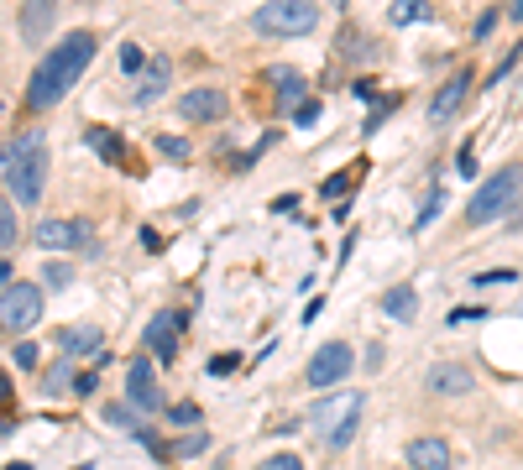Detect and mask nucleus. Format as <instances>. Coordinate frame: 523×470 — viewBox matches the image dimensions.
<instances>
[{
	"label": "nucleus",
	"mask_w": 523,
	"mask_h": 470,
	"mask_svg": "<svg viewBox=\"0 0 523 470\" xmlns=\"http://www.w3.org/2000/svg\"><path fill=\"white\" fill-rule=\"evenodd\" d=\"M89 58H95V32H68L58 47H48V58L37 63V74L27 84V105L32 110H53L63 94L79 84Z\"/></svg>",
	"instance_id": "1"
},
{
	"label": "nucleus",
	"mask_w": 523,
	"mask_h": 470,
	"mask_svg": "<svg viewBox=\"0 0 523 470\" xmlns=\"http://www.w3.org/2000/svg\"><path fill=\"white\" fill-rule=\"evenodd\" d=\"M0 178H6L16 204H37L42 183H48V136L27 131V136H16L11 147H0Z\"/></svg>",
	"instance_id": "2"
},
{
	"label": "nucleus",
	"mask_w": 523,
	"mask_h": 470,
	"mask_svg": "<svg viewBox=\"0 0 523 470\" xmlns=\"http://www.w3.org/2000/svg\"><path fill=\"white\" fill-rule=\"evenodd\" d=\"M257 32H272V37H304L320 27V6L314 0H272V6H257Z\"/></svg>",
	"instance_id": "3"
},
{
	"label": "nucleus",
	"mask_w": 523,
	"mask_h": 470,
	"mask_svg": "<svg viewBox=\"0 0 523 470\" xmlns=\"http://www.w3.org/2000/svg\"><path fill=\"white\" fill-rule=\"evenodd\" d=\"M518 188H523V168H503V173H492L482 188L471 194V204H466V220L471 225H487V220H497L503 209L518 199Z\"/></svg>",
	"instance_id": "4"
},
{
	"label": "nucleus",
	"mask_w": 523,
	"mask_h": 470,
	"mask_svg": "<svg viewBox=\"0 0 523 470\" xmlns=\"http://www.w3.org/2000/svg\"><path fill=\"white\" fill-rule=\"evenodd\" d=\"M42 319V288L37 282H11V288H0V329L6 335H21V329H32Z\"/></svg>",
	"instance_id": "5"
},
{
	"label": "nucleus",
	"mask_w": 523,
	"mask_h": 470,
	"mask_svg": "<svg viewBox=\"0 0 523 470\" xmlns=\"http://www.w3.org/2000/svg\"><path fill=\"white\" fill-rule=\"evenodd\" d=\"M314 429L330 439V450H346L356 439V423H361V397H340V403H320L314 408Z\"/></svg>",
	"instance_id": "6"
},
{
	"label": "nucleus",
	"mask_w": 523,
	"mask_h": 470,
	"mask_svg": "<svg viewBox=\"0 0 523 470\" xmlns=\"http://www.w3.org/2000/svg\"><path fill=\"white\" fill-rule=\"evenodd\" d=\"M37 246L42 251H95V225L89 220H42Z\"/></svg>",
	"instance_id": "7"
},
{
	"label": "nucleus",
	"mask_w": 523,
	"mask_h": 470,
	"mask_svg": "<svg viewBox=\"0 0 523 470\" xmlns=\"http://www.w3.org/2000/svg\"><path fill=\"white\" fill-rule=\"evenodd\" d=\"M351 366H356L351 345H346V340H330V345L314 350V361H309V387L325 392V387H335V382H346Z\"/></svg>",
	"instance_id": "8"
},
{
	"label": "nucleus",
	"mask_w": 523,
	"mask_h": 470,
	"mask_svg": "<svg viewBox=\"0 0 523 470\" xmlns=\"http://www.w3.org/2000/svg\"><path fill=\"white\" fill-rule=\"evenodd\" d=\"M126 403L136 413H157V408H163V387H157V371L147 366V356H136L131 371H126Z\"/></svg>",
	"instance_id": "9"
},
{
	"label": "nucleus",
	"mask_w": 523,
	"mask_h": 470,
	"mask_svg": "<svg viewBox=\"0 0 523 470\" xmlns=\"http://www.w3.org/2000/svg\"><path fill=\"white\" fill-rule=\"evenodd\" d=\"M471 84H476V74L471 68H456V74H450L445 84H440V94L435 100H429V121H450V115H461V105L471 100Z\"/></svg>",
	"instance_id": "10"
},
{
	"label": "nucleus",
	"mask_w": 523,
	"mask_h": 470,
	"mask_svg": "<svg viewBox=\"0 0 523 470\" xmlns=\"http://www.w3.org/2000/svg\"><path fill=\"white\" fill-rule=\"evenodd\" d=\"M178 335H184V314H173V309H163V314H152L147 319V350L157 361H178Z\"/></svg>",
	"instance_id": "11"
},
{
	"label": "nucleus",
	"mask_w": 523,
	"mask_h": 470,
	"mask_svg": "<svg viewBox=\"0 0 523 470\" xmlns=\"http://www.w3.org/2000/svg\"><path fill=\"white\" fill-rule=\"evenodd\" d=\"M231 110V100H225V89H210V84H199V89H189V94H178V115L184 121H220V115Z\"/></svg>",
	"instance_id": "12"
},
{
	"label": "nucleus",
	"mask_w": 523,
	"mask_h": 470,
	"mask_svg": "<svg viewBox=\"0 0 523 470\" xmlns=\"http://www.w3.org/2000/svg\"><path fill=\"white\" fill-rule=\"evenodd\" d=\"M58 350H63V361H74V356H105V335H100V329H89V324L58 329Z\"/></svg>",
	"instance_id": "13"
},
{
	"label": "nucleus",
	"mask_w": 523,
	"mask_h": 470,
	"mask_svg": "<svg viewBox=\"0 0 523 470\" xmlns=\"http://www.w3.org/2000/svg\"><path fill=\"white\" fill-rule=\"evenodd\" d=\"M168 79H173V63H168V58H152V63H147V74H142V84H136V94H131V100H136V105H152V100H163Z\"/></svg>",
	"instance_id": "14"
},
{
	"label": "nucleus",
	"mask_w": 523,
	"mask_h": 470,
	"mask_svg": "<svg viewBox=\"0 0 523 470\" xmlns=\"http://www.w3.org/2000/svg\"><path fill=\"white\" fill-rule=\"evenodd\" d=\"M408 465H414V470H445L450 465L445 439H414V444H408Z\"/></svg>",
	"instance_id": "15"
},
{
	"label": "nucleus",
	"mask_w": 523,
	"mask_h": 470,
	"mask_svg": "<svg viewBox=\"0 0 523 470\" xmlns=\"http://www.w3.org/2000/svg\"><path fill=\"white\" fill-rule=\"evenodd\" d=\"M429 387L445 392V397H461V392H471V366H456V361L435 366V371H429Z\"/></svg>",
	"instance_id": "16"
},
{
	"label": "nucleus",
	"mask_w": 523,
	"mask_h": 470,
	"mask_svg": "<svg viewBox=\"0 0 523 470\" xmlns=\"http://www.w3.org/2000/svg\"><path fill=\"white\" fill-rule=\"evenodd\" d=\"M272 84H278V100L299 110L304 105V74H293V68H272Z\"/></svg>",
	"instance_id": "17"
},
{
	"label": "nucleus",
	"mask_w": 523,
	"mask_h": 470,
	"mask_svg": "<svg viewBox=\"0 0 523 470\" xmlns=\"http://www.w3.org/2000/svg\"><path fill=\"white\" fill-rule=\"evenodd\" d=\"M382 314H388V319H398V324H408V319L419 314V303H414V288H393L388 298H382Z\"/></svg>",
	"instance_id": "18"
},
{
	"label": "nucleus",
	"mask_w": 523,
	"mask_h": 470,
	"mask_svg": "<svg viewBox=\"0 0 523 470\" xmlns=\"http://www.w3.org/2000/svg\"><path fill=\"white\" fill-rule=\"evenodd\" d=\"M48 27H53V6H27V16H21V37L37 42Z\"/></svg>",
	"instance_id": "19"
},
{
	"label": "nucleus",
	"mask_w": 523,
	"mask_h": 470,
	"mask_svg": "<svg viewBox=\"0 0 523 470\" xmlns=\"http://www.w3.org/2000/svg\"><path fill=\"white\" fill-rule=\"evenodd\" d=\"M89 147H95L100 157H110V162H126V152H121V136H116V131H105V126H95V131H89Z\"/></svg>",
	"instance_id": "20"
},
{
	"label": "nucleus",
	"mask_w": 523,
	"mask_h": 470,
	"mask_svg": "<svg viewBox=\"0 0 523 470\" xmlns=\"http://www.w3.org/2000/svg\"><path fill=\"white\" fill-rule=\"evenodd\" d=\"M429 11H424V0H398V6L388 11V21L393 27H408V21H424Z\"/></svg>",
	"instance_id": "21"
},
{
	"label": "nucleus",
	"mask_w": 523,
	"mask_h": 470,
	"mask_svg": "<svg viewBox=\"0 0 523 470\" xmlns=\"http://www.w3.org/2000/svg\"><path fill=\"white\" fill-rule=\"evenodd\" d=\"M16 241V215H11V199H0V251Z\"/></svg>",
	"instance_id": "22"
},
{
	"label": "nucleus",
	"mask_w": 523,
	"mask_h": 470,
	"mask_svg": "<svg viewBox=\"0 0 523 470\" xmlns=\"http://www.w3.org/2000/svg\"><path fill=\"white\" fill-rule=\"evenodd\" d=\"M157 152H168V157L184 162V157H189V141H178V136H157Z\"/></svg>",
	"instance_id": "23"
},
{
	"label": "nucleus",
	"mask_w": 523,
	"mask_h": 470,
	"mask_svg": "<svg viewBox=\"0 0 523 470\" xmlns=\"http://www.w3.org/2000/svg\"><path fill=\"white\" fill-rule=\"evenodd\" d=\"M63 382H74V366H68V361H58L48 371V392H63Z\"/></svg>",
	"instance_id": "24"
},
{
	"label": "nucleus",
	"mask_w": 523,
	"mask_h": 470,
	"mask_svg": "<svg viewBox=\"0 0 523 470\" xmlns=\"http://www.w3.org/2000/svg\"><path fill=\"white\" fill-rule=\"evenodd\" d=\"M314 121H320V100H304L293 110V126H314Z\"/></svg>",
	"instance_id": "25"
},
{
	"label": "nucleus",
	"mask_w": 523,
	"mask_h": 470,
	"mask_svg": "<svg viewBox=\"0 0 523 470\" xmlns=\"http://www.w3.org/2000/svg\"><path fill=\"white\" fill-rule=\"evenodd\" d=\"M257 470H304V460H299V455H272V460H262Z\"/></svg>",
	"instance_id": "26"
},
{
	"label": "nucleus",
	"mask_w": 523,
	"mask_h": 470,
	"mask_svg": "<svg viewBox=\"0 0 523 470\" xmlns=\"http://www.w3.org/2000/svg\"><path fill=\"white\" fill-rule=\"evenodd\" d=\"M131 413H136L131 403H116V408H105V418H110V423H121V429H136V423H131Z\"/></svg>",
	"instance_id": "27"
},
{
	"label": "nucleus",
	"mask_w": 523,
	"mask_h": 470,
	"mask_svg": "<svg viewBox=\"0 0 523 470\" xmlns=\"http://www.w3.org/2000/svg\"><path fill=\"white\" fill-rule=\"evenodd\" d=\"M121 68H126V74H136V68H142V47H136V42L121 47Z\"/></svg>",
	"instance_id": "28"
},
{
	"label": "nucleus",
	"mask_w": 523,
	"mask_h": 470,
	"mask_svg": "<svg viewBox=\"0 0 523 470\" xmlns=\"http://www.w3.org/2000/svg\"><path fill=\"white\" fill-rule=\"evenodd\" d=\"M440 204H445V194H429V199H424V215H419V220H414V225H419V230H424V225H429V220H435V215H440Z\"/></svg>",
	"instance_id": "29"
},
{
	"label": "nucleus",
	"mask_w": 523,
	"mask_h": 470,
	"mask_svg": "<svg viewBox=\"0 0 523 470\" xmlns=\"http://www.w3.org/2000/svg\"><path fill=\"white\" fill-rule=\"evenodd\" d=\"M173 413V423H184V429H189V423H199V408L194 403H178V408H168Z\"/></svg>",
	"instance_id": "30"
},
{
	"label": "nucleus",
	"mask_w": 523,
	"mask_h": 470,
	"mask_svg": "<svg viewBox=\"0 0 523 470\" xmlns=\"http://www.w3.org/2000/svg\"><path fill=\"white\" fill-rule=\"evenodd\" d=\"M351 178H356V173H340V178H330V183H325V199H340V194L351 188Z\"/></svg>",
	"instance_id": "31"
},
{
	"label": "nucleus",
	"mask_w": 523,
	"mask_h": 470,
	"mask_svg": "<svg viewBox=\"0 0 523 470\" xmlns=\"http://www.w3.org/2000/svg\"><path fill=\"white\" fill-rule=\"evenodd\" d=\"M16 366H21V371H27V366H37V345H27V340H21V345H16Z\"/></svg>",
	"instance_id": "32"
},
{
	"label": "nucleus",
	"mask_w": 523,
	"mask_h": 470,
	"mask_svg": "<svg viewBox=\"0 0 523 470\" xmlns=\"http://www.w3.org/2000/svg\"><path fill=\"white\" fill-rule=\"evenodd\" d=\"M95 387H100V376H95V371H84V376H74V392H84V397H89V392H95Z\"/></svg>",
	"instance_id": "33"
},
{
	"label": "nucleus",
	"mask_w": 523,
	"mask_h": 470,
	"mask_svg": "<svg viewBox=\"0 0 523 470\" xmlns=\"http://www.w3.org/2000/svg\"><path fill=\"white\" fill-rule=\"evenodd\" d=\"M199 450H204V434H189V439H184V444H178V450H173V455H199Z\"/></svg>",
	"instance_id": "34"
},
{
	"label": "nucleus",
	"mask_w": 523,
	"mask_h": 470,
	"mask_svg": "<svg viewBox=\"0 0 523 470\" xmlns=\"http://www.w3.org/2000/svg\"><path fill=\"white\" fill-rule=\"evenodd\" d=\"M210 371H215V376H225V371H236V356H215V361H210Z\"/></svg>",
	"instance_id": "35"
},
{
	"label": "nucleus",
	"mask_w": 523,
	"mask_h": 470,
	"mask_svg": "<svg viewBox=\"0 0 523 470\" xmlns=\"http://www.w3.org/2000/svg\"><path fill=\"white\" fill-rule=\"evenodd\" d=\"M48 282H53V288H63V282H68V267L53 262V267H48Z\"/></svg>",
	"instance_id": "36"
},
{
	"label": "nucleus",
	"mask_w": 523,
	"mask_h": 470,
	"mask_svg": "<svg viewBox=\"0 0 523 470\" xmlns=\"http://www.w3.org/2000/svg\"><path fill=\"white\" fill-rule=\"evenodd\" d=\"M508 21H513V27H523V0H513V6H508Z\"/></svg>",
	"instance_id": "37"
},
{
	"label": "nucleus",
	"mask_w": 523,
	"mask_h": 470,
	"mask_svg": "<svg viewBox=\"0 0 523 470\" xmlns=\"http://www.w3.org/2000/svg\"><path fill=\"white\" fill-rule=\"evenodd\" d=\"M0 282H6V288H11V262H0Z\"/></svg>",
	"instance_id": "38"
}]
</instances>
